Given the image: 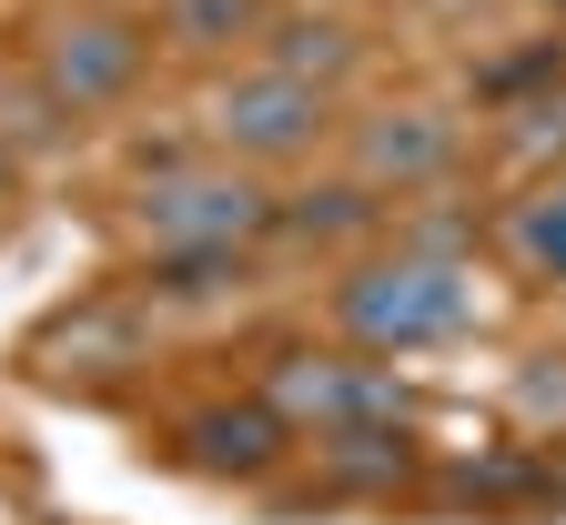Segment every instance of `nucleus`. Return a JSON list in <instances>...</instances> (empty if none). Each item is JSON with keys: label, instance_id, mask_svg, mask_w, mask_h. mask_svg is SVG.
Masks as SVG:
<instances>
[{"label": "nucleus", "instance_id": "1", "mask_svg": "<svg viewBox=\"0 0 566 525\" xmlns=\"http://www.w3.org/2000/svg\"><path fill=\"white\" fill-rule=\"evenodd\" d=\"M334 324H344L354 344H395V354H415V344H446V334L465 324V273H455V253L354 263V273L334 283Z\"/></svg>", "mask_w": 566, "mask_h": 525}, {"label": "nucleus", "instance_id": "2", "mask_svg": "<svg viewBox=\"0 0 566 525\" xmlns=\"http://www.w3.org/2000/svg\"><path fill=\"white\" fill-rule=\"evenodd\" d=\"M263 222H273V192L223 172V162H172V172H153L132 192V233L153 253H172V243H253Z\"/></svg>", "mask_w": 566, "mask_h": 525}, {"label": "nucleus", "instance_id": "3", "mask_svg": "<svg viewBox=\"0 0 566 525\" xmlns=\"http://www.w3.org/2000/svg\"><path fill=\"white\" fill-rule=\"evenodd\" d=\"M142 61H153L142 21L112 11V0H92V11H61V21L41 31V92H51L61 112H112V102H132Z\"/></svg>", "mask_w": 566, "mask_h": 525}, {"label": "nucleus", "instance_id": "4", "mask_svg": "<svg viewBox=\"0 0 566 525\" xmlns=\"http://www.w3.org/2000/svg\"><path fill=\"white\" fill-rule=\"evenodd\" d=\"M212 132H223L243 162H294V153H314V141L334 132V112H324L314 82H294V71H243V82L212 92Z\"/></svg>", "mask_w": 566, "mask_h": 525}, {"label": "nucleus", "instance_id": "5", "mask_svg": "<svg viewBox=\"0 0 566 525\" xmlns=\"http://www.w3.org/2000/svg\"><path fill=\"white\" fill-rule=\"evenodd\" d=\"M354 162H365L375 192H436L455 172V112H436V102H375L365 132H354Z\"/></svg>", "mask_w": 566, "mask_h": 525}, {"label": "nucleus", "instance_id": "6", "mask_svg": "<svg viewBox=\"0 0 566 525\" xmlns=\"http://www.w3.org/2000/svg\"><path fill=\"white\" fill-rule=\"evenodd\" d=\"M283 444H294V424H283L263 395H243V405H202V414L172 434V455H182L192 475H212V485H253V475L283 465Z\"/></svg>", "mask_w": 566, "mask_h": 525}, {"label": "nucleus", "instance_id": "7", "mask_svg": "<svg viewBox=\"0 0 566 525\" xmlns=\"http://www.w3.org/2000/svg\"><path fill=\"white\" fill-rule=\"evenodd\" d=\"M263 405L283 414V424H314V434H334V424H365V414H385V385L365 364H344V354H283L273 374H263Z\"/></svg>", "mask_w": 566, "mask_h": 525}, {"label": "nucleus", "instance_id": "8", "mask_svg": "<svg viewBox=\"0 0 566 525\" xmlns=\"http://www.w3.org/2000/svg\"><path fill=\"white\" fill-rule=\"evenodd\" d=\"M263 71H294V82L334 92L344 71H354V21H334V11H283V21H263Z\"/></svg>", "mask_w": 566, "mask_h": 525}, {"label": "nucleus", "instance_id": "9", "mask_svg": "<svg viewBox=\"0 0 566 525\" xmlns=\"http://www.w3.org/2000/svg\"><path fill=\"white\" fill-rule=\"evenodd\" d=\"M142 283H153L163 304H233L253 283V263H243V243H172V253H153Z\"/></svg>", "mask_w": 566, "mask_h": 525}, {"label": "nucleus", "instance_id": "10", "mask_svg": "<svg viewBox=\"0 0 566 525\" xmlns=\"http://www.w3.org/2000/svg\"><path fill=\"white\" fill-rule=\"evenodd\" d=\"M324 465H334V485H405L415 475V444L365 414V424H334L324 434Z\"/></svg>", "mask_w": 566, "mask_h": 525}, {"label": "nucleus", "instance_id": "11", "mask_svg": "<svg viewBox=\"0 0 566 525\" xmlns=\"http://www.w3.org/2000/svg\"><path fill=\"white\" fill-rule=\"evenodd\" d=\"M263 31V0H163V41L172 51H233Z\"/></svg>", "mask_w": 566, "mask_h": 525}, {"label": "nucleus", "instance_id": "12", "mask_svg": "<svg viewBox=\"0 0 566 525\" xmlns=\"http://www.w3.org/2000/svg\"><path fill=\"white\" fill-rule=\"evenodd\" d=\"M294 222L304 243H344V233H365L375 222V182H314V192H294Z\"/></svg>", "mask_w": 566, "mask_h": 525}, {"label": "nucleus", "instance_id": "13", "mask_svg": "<svg viewBox=\"0 0 566 525\" xmlns=\"http://www.w3.org/2000/svg\"><path fill=\"white\" fill-rule=\"evenodd\" d=\"M516 153H566V92L516 112Z\"/></svg>", "mask_w": 566, "mask_h": 525}, {"label": "nucleus", "instance_id": "14", "mask_svg": "<svg viewBox=\"0 0 566 525\" xmlns=\"http://www.w3.org/2000/svg\"><path fill=\"white\" fill-rule=\"evenodd\" d=\"M516 243H526L536 263H556V273H566V202H546V212H526V222H516Z\"/></svg>", "mask_w": 566, "mask_h": 525}, {"label": "nucleus", "instance_id": "15", "mask_svg": "<svg viewBox=\"0 0 566 525\" xmlns=\"http://www.w3.org/2000/svg\"><path fill=\"white\" fill-rule=\"evenodd\" d=\"M0 192H11V153H0Z\"/></svg>", "mask_w": 566, "mask_h": 525}]
</instances>
